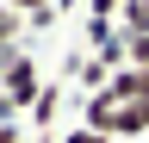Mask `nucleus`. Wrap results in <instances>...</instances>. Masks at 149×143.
I'll use <instances>...</instances> for the list:
<instances>
[{
	"mask_svg": "<svg viewBox=\"0 0 149 143\" xmlns=\"http://www.w3.org/2000/svg\"><path fill=\"white\" fill-rule=\"evenodd\" d=\"M0 124H19V118H13V112H6V100H0Z\"/></svg>",
	"mask_w": 149,
	"mask_h": 143,
	"instance_id": "nucleus-9",
	"label": "nucleus"
},
{
	"mask_svg": "<svg viewBox=\"0 0 149 143\" xmlns=\"http://www.w3.org/2000/svg\"><path fill=\"white\" fill-rule=\"evenodd\" d=\"M19 19H37V13H56V0H6Z\"/></svg>",
	"mask_w": 149,
	"mask_h": 143,
	"instance_id": "nucleus-6",
	"label": "nucleus"
},
{
	"mask_svg": "<svg viewBox=\"0 0 149 143\" xmlns=\"http://www.w3.org/2000/svg\"><path fill=\"white\" fill-rule=\"evenodd\" d=\"M106 93L118 100V106H149V68H130V62H124L118 75H112Z\"/></svg>",
	"mask_w": 149,
	"mask_h": 143,
	"instance_id": "nucleus-1",
	"label": "nucleus"
},
{
	"mask_svg": "<svg viewBox=\"0 0 149 143\" xmlns=\"http://www.w3.org/2000/svg\"><path fill=\"white\" fill-rule=\"evenodd\" d=\"M19 38H25V19H19V13L6 6V0H0V50H13Z\"/></svg>",
	"mask_w": 149,
	"mask_h": 143,
	"instance_id": "nucleus-4",
	"label": "nucleus"
},
{
	"mask_svg": "<svg viewBox=\"0 0 149 143\" xmlns=\"http://www.w3.org/2000/svg\"><path fill=\"white\" fill-rule=\"evenodd\" d=\"M124 62L130 68H149V38H124Z\"/></svg>",
	"mask_w": 149,
	"mask_h": 143,
	"instance_id": "nucleus-5",
	"label": "nucleus"
},
{
	"mask_svg": "<svg viewBox=\"0 0 149 143\" xmlns=\"http://www.w3.org/2000/svg\"><path fill=\"white\" fill-rule=\"evenodd\" d=\"M56 112H62V81H44V93L31 106V124L37 131H56Z\"/></svg>",
	"mask_w": 149,
	"mask_h": 143,
	"instance_id": "nucleus-2",
	"label": "nucleus"
},
{
	"mask_svg": "<svg viewBox=\"0 0 149 143\" xmlns=\"http://www.w3.org/2000/svg\"><path fill=\"white\" fill-rule=\"evenodd\" d=\"M87 6H93V19H112V25H118V13H124V0H87Z\"/></svg>",
	"mask_w": 149,
	"mask_h": 143,
	"instance_id": "nucleus-7",
	"label": "nucleus"
},
{
	"mask_svg": "<svg viewBox=\"0 0 149 143\" xmlns=\"http://www.w3.org/2000/svg\"><path fill=\"white\" fill-rule=\"evenodd\" d=\"M0 143H25V124H0Z\"/></svg>",
	"mask_w": 149,
	"mask_h": 143,
	"instance_id": "nucleus-8",
	"label": "nucleus"
},
{
	"mask_svg": "<svg viewBox=\"0 0 149 143\" xmlns=\"http://www.w3.org/2000/svg\"><path fill=\"white\" fill-rule=\"evenodd\" d=\"M118 38H149V0H124V13H118Z\"/></svg>",
	"mask_w": 149,
	"mask_h": 143,
	"instance_id": "nucleus-3",
	"label": "nucleus"
}]
</instances>
